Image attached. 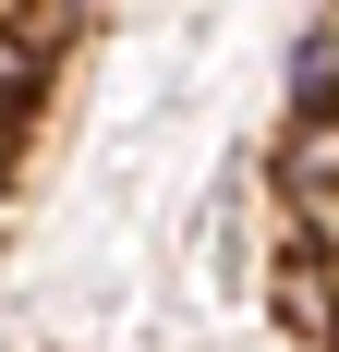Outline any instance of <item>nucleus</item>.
<instances>
[{
  "instance_id": "f257e3e1",
  "label": "nucleus",
  "mask_w": 339,
  "mask_h": 352,
  "mask_svg": "<svg viewBox=\"0 0 339 352\" xmlns=\"http://www.w3.org/2000/svg\"><path fill=\"white\" fill-rule=\"evenodd\" d=\"M279 195H291L315 231H339V109H315V122L279 134Z\"/></svg>"
},
{
  "instance_id": "20e7f679",
  "label": "nucleus",
  "mask_w": 339,
  "mask_h": 352,
  "mask_svg": "<svg viewBox=\"0 0 339 352\" xmlns=\"http://www.w3.org/2000/svg\"><path fill=\"white\" fill-rule=\"evenodd\" d=\"M327 352H339V316H327Z\"/></svg>"
},
{
  "instance_id": "f03ea898",
  "label": "nucleus",
  "mask_w": 339,
  "mask_h": 352,
  "mask_svg": "<svg viewBox=\"0 0 339 352\" xmlns=\"http://www.w3.org/2000/svg\"><path fill=\"white\" fill-rule=\"evenodd\" d=\"M85 12H109V0H25V36H49V25H85Z\"/></svg>"
},
{
  "instance_id": "7ed1b4c3",
  "label": "nucleus",
  "mask_w": 339,
  "mask_h": 352,
  "mask_svg": "<svg viewBox=\"0 0 339 352\" xmlns=\"http://www.w3.org/2000/svg\"><path fill=\"white\" fill-rule=\"evenodd\" d=\"M0 195H12V146H0Z\"/></svg>"
}]
</instances>
